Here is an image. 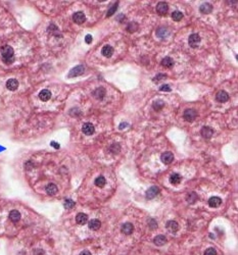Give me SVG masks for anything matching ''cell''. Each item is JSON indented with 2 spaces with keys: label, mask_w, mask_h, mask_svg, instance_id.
Returning a JSON list of instances; mask_svg holds the SVG:
<instances>
[{
  "label": "cell",
  "mask_w": 238,
  "mask_h": 255,
  "mask_svg": "<svg viewBox=\"0 0 238 255\" xmlns=\"http://www.w3.org/2000/svg\"><path fill=\"white\" fill-rule=\"evenodd\" d=\"M0 51H1L2 60H3L4 63H6V65H10V63L13 62L14 51L13 49V47H10L9 45H5V46L1 47Z\"/></svg>",
  "instance_id": "1"
},
{
  "label": "cell",
  "mask_w": 238,
  "mask_h": 255,
  "mask_svg": "<svg viewBox=\"0 0 238 255\" xmlns=\"http://www.w3.org/2000/svg\"><path fill=\"white\" fill-rule=\"evenodd\" d=\"M85 72V66L84 65H77L75 66V68H73L71 71H70L68 77L69 78H74V77H78V76H81L83 75Z\"/></svg>",
  "instance_id": "2"
},
{
  "label": "cell",
  "mask_w": 238,
  "mask_h": 255,
  "mask_svg": "<svg viewBox=\"0 0 238 255\" xmlns=\"http://www.w3.org/2000/svg\"><path fill=\"white\" fill-rule=\"evenodd\" d=\"M183 116H184L185 120L189 121V123H191V121H193L195 118L197 116V111L195 110L193 108H189V109H186L184 111V114H183Z\"/></svg>",
  "instance_id": "3"
},
{
  "label": "cell",
  "mask_w": 238,
  "mask_h": 255,
  "mask_svg": "<svg viewBox=\"0 0 238 255\" xmlns=\"http://www.w3.org/2000/svg\"><path fill=\"white\" fill-rule=\"evenodd\" d=\"M200 41H201V39H200L199 35H198V34H191L190 36H189V38H188L189 45H190L191 47H193V48H196V47L199 46Z\"/></svg>",
  "instance_id": "4"
},
{
  "label": "cell",
  "mask_w": 238,
  "mask_h": 255,
  "mask_svg": "<svg viewBox=\"0 0 238 255\" xmlns=\"http://www.w3.org/2000/svg\"><path fill=\"white\" fill-rule=\"evenodd\" d=\"M161 192V189L157 186H152L146 191V198L147 199H153L154 197H157Z\"/></svg>",
  "instance_id": "5"
},
{
  "label": "cell",
  "mask_w": 238,
  "mask_h": 255,
  "mask_svg": "<svg viewBox=\"0 0 238 255\" xmlns=\"http://www.w3.org/2000/svg\"><path fill=\"white\" fill-rule=\"evenodd\" d=\"M82 132H83L85 135L91 136L95 133V128H94V126L91 123H86L83 124V127H82Z\"/></svg>",
  "instance_id": "6"
},
{
  "label": "cell",
  "mask_w": 238,
  "mask_h": 255,
  "mask_svg": "<svg viewBox=\"0 0 238 255\" xmlns=\"http://www.w3.org/2000/svg\"><path fill=\"white\" fill-rule=\"evenodd\" d=\"M73 20L76 24H78V25H82L86 20V17H85L84 13H82V11H77V13L73 14Z\"/></svg>",
  "instance_id": "7"
},
{
  "label": "cell",
  "mask_w": 238,
  "mask_h": 255,
  "mask_svg": "<svg viewBox=\"0 0 238 255\" xmlns=\"http://www.w3.org/2000/svg\"><path fill=\"white\" fill-rule=\"evenodd\" d=\"M166 227H167V230L169 231L170 233H172V234H175L176 232H178V230H179V224L177 221L175 220H169L168 223L166 224Z\"/></svg>",
  "instance_id": "8"
},
{
  "label": "cell",
  "mask_w": 238,
  "mask_h": 255,
  "mask_svg": "<svg viewBox=\"0 0 238 255\" xmlns=\"http://www.w3.org/2000/svg\"><path fill=\"white\" fill-rule=\"evenodd\" d=\"M161 159L164 164H170L174 160V154L172 152H170V151H167V152H164L161 154Z\"/></svg>",
  "instance_id": "9"
},
{
  "label": "cell",
  "mask_w": 238,
  "mask_h": 255,
  "mask_svg": "<svg viewBox=\"0 0 238 255\" xmlns=\"http://www.w3.org/2000/svg\"><path fill=\"white\" fill-rule=\"evenodd\" d=\"M168 10H169V5H168L166 2H160V3L157 5V11L158 14H161V16L167 14Z\"/></svg>",
  "instance_id": "10"
},
{
  "label": "cell",
  "mask_w": 238,
  "mask_h": 255,
  "mask_svg": "<svg viewBox=\"0 0 238 255\" xmlns=\"http://www.w3.org/2000/svg\"><path fill=\"white\" fill-rule=\"evenodd\" d=\"M216 99H217V101L220 103L227 102L229 100V95L227 92H225V91H219L216 95Z\"/></svg>",
  "instance_id": "11"
},
{
  "label": "cell",
  "mask_w": 238,
  "mask_h": 255,
  "mask_svg": "<svg viewBox=\"0 0 238 255\" xmlns=\"http://www.w3.org/2000/svg\"><path fill=\"white\" fill-rule=\"evenodd\" d=\"M200 134L204 139H210L213 135V130L210 127H203L200 131Z\"/></svg>",
  "instance_id": "12"
},
{
  "label": "cell",
  "mask_w": 238,
  "mask_h": 255,
  "mask_svg": "<svg viewBox=\"0 0 238 255\" xmlns=\"http://www.w3.org/2000/svg\"><path fill=\"white\" fill-rule=\"evenodd\" d=\"M104 96H105V89H104V88L98 87L97 89L94 90V92H93V97H94V98H96V99H98V100H101V99L104 98Z\"/></svg>",
  "instance_id": "13"
},
{
  "label": "cell",
  "mask_w": 238,
  "mask_h": 255,
  "mask_svg": "<svg viewBox=\"0 0 238 255\" xmlns=\"http://www.w3.org/2000/svg\"><path fill=\"white\" fill-rule=\"evenodd\" d=\"M121 231H122V233L125 234V235H130V234L133 233L134 227L131 223H125L123 226H122Z\"/></svg>",
  "instance_id": "14"
},
{
  "label": "cell",
  "mask_w": 238,
  "mask_h": 255,
  "mask_svg": "<svg viewBox=\"0 0 238 255\" xmlns=\"http://www.w3.org/2000/svg\"><path fill=\"white\" fill-rule=\"evenodd\" d=\"M221 204H222V199L220 198V197L213 196V197H210V198L209 199V205L213 208L219 207Z\"/></svg>",
  "instance_id": "15"
},
{
  "label": "cell",
  "mask_w": 238,
  "mask_h": 255,
  "mask_svg": "<svg viewBox=\"0 0 238 255\" xmlns=\"http://www.w3.org/2000/svg\"><path fill=\"white\" fill-rule=\"evenodd\" d=\"M199 11L201 13H203V14H209L210 13L213 11V6H212V4H210V3H207V2H204V3H202L199 6Z\"/></svg>",
  "instance_id": "16"
},
{
  "label": "cell",
  "mask_w": 238,
  "mask_h": 255,
  "mask_svg": "<svg viewBox=\"0 0 238 255\" xmlns=\"http://www.w3.org/2000/svg\"><path fill=\"white\" fill-rule=\"evenodd\" d=\"M6 88L10 91H16L19 88V82L16 79H9L6 82Z\"/></svg>",
  "instance_id": "17"
},
{
  "label": "cell",
  "mask_w": 238,
  "mask_h": 255,
  "mask_svg": "<svg viewBox=\"0 0 238 255\" xmlns=\"http://www.w3.org/2000/svg\"><path fill=\"white\" fill-rule=\"evenodd\" d=\"M76 223L78 224H85L88 223V215L83 213V212H80V213L77 214L76 216Z\"/></svg>",
  "instance_id": "18"
},
{
  "label": "cell",
  "mask_w": 238,
  "mask_h": 255,
  "mask_svg": "<svg viewBox=\"0 0 238 255\" xmlns=\"http://www.w3.org/2000/svg\"><path fill=\"white\" fill-rule=\"evenodd\" d=\"M39 98H40V100H42V101L46 102L51 98V92L47 89L42 90L41 92L39 93Z\"/></svg>",
  "instance_id": "19"
},
{
  "label": "cell",
  "mask_w": 238,
  "mask_h": 255,
  "mask_svg": "<svg viewBox=\"0 0 238 255\" xmlns=\"http://www.w3.org/2000/svg\"><path fill=\"white\" fill-rule=\"evenodd\" d=\"M101 53H102L103 56L111 57L112 54H114V48H112L111 45H104V46L102 47Z\"/></svg>",
  "instance_id": "20"
},
{
  "label": "cell",
  "mask_w": 238,
  "mask_h": 255,
  "mask_svg": "<svg viewBox=\"0 0 238 255\" xmlns=\"http://www.w3.org/2000/svg\"><path fill=\"white\" fill-rule=\"evenodd\" d=\"M45 190H46V193L48 194V195H50V196H53V195H55V194L57 193V191H59V189H57V187H56V185H54V184H48L46 188H45Z\"/></svg>",
  "instance_id": "21"
},
{
  "label": "cell",
  "mask_w": 238,
  "mask_h": 255,
  "mask_svg": "<svg viewBox=\"0 0 238 255\" xmlns=\"http://www.w3.org/2000/svg\"><path fill=\"white\" fill-rule=\"evenodd\" d=\"M153 243L157 246H164V244L167 243V238H166V236H164V235H158L157 236L154 238L153 240Z\"/></svg>",
  "instance_id": "22"
},
{
  "label": "cell",
  "mask_w": 238,
  "mask_h": 255,
  "mask_svg": "<svg viewBox=\"0 0 238 255\" xmlns=\"http://www.w3.org/2000/svg\"><path fill=\"white\" fill-rule=\"evenodd\" d=\"M181 180H182V177L179 174H176V172L175 174H172L171 175V177H170V183L172 185H175V186L179 185Z\"/></svg>",
  "instance_id": "23"
},
{
  "label": "cell",
  "mask_w": 238,
  "mask_h": 255,
  "mask_svg": "<svg viewBox=\"0 0 238 255\" xmlns=\"http://www.w3.org/2000/svg\"><path fill=\"white\" fill-rule=\"evenodd\" d=\"M100 221L98 220H96V218H94V220H91L89 223H88V227H89L90 230H93V231H97L100 227Z\"/></svg>",
  "instance_id": "24"
},
{
  "label": "cell",
  "mask_w": 238,
  "mask_h": 255,
  "mask_svg": "<svg viewBox=\"0 0 238 255\" xmlns=\"http://www.w3.org/2000/svg\"><path fill=\"white\" fill-rule=\"evenodd\" d=\"M9 218H10V220L11 221H13V223H17V221H19L21 220V213H20V211H17V210H11L9 212Z\"/></svg>",
  "instance_id": "25"
},
{
  "label": "cell",
  "mask_w": 238,
  "mask_h": 255,
  "mask_svg": "<svg viewBox=\"0 0 238 255\" xmlns=\"http://www.w3.org/2000/svg\"><path fill=\"white\" fill-rule=\"evenodd\" d=\"M164 102L163 101V100H161V99L155 100V101L153 102V104H152V107L154 108L155 111L161 110V109L164 108Z\"/></svg>",
  "instance_id": "26"
},
{
  "label": "cell",
  "mask_w": 238,
  "mask_h": 255,
  "mask_svg": "<svg viewBox=\"0 0 238 255\" xmlns=\"http://www.w3.org/2000/svg\"><path fill=\"white\" fill-rule=\"evenodd\" d=\"M94 183H95V185L97 187H99V188H102V187H104L105 186V184H106V180H105V178L103 177V176H99V177H97L95 179V181H94Z\"/></svg>",
  "instance_id": "27"
},
{
  "label": "cell",
  "mask_w": 238,
  "mask_h": 255,
  "mask_svg": "<svg viewBox=\"0 0 238 255\" xmlns=\"http://www.w3.org/2000/svg\"><path fill=\"white\" fill-rule=\"evenodd\" d=\"M157 35L160 38H166L169 35V31H168V29L164 28V27H161L160 29L157 30Z\"/></svg>",
  "instance_id": "28"
},
{
  "label": "cell",
  "mask_w": 238,
  "mask_h": 255,
  "mask_svg": "<svg viewBox=\"0 0 238 255\" xmlns=\"http://www.w3.org/2000/svg\"><path fill=\"white\" fill-rule=\"evenodd\" d=\"M161 65L164 66V68H172L174 65V60L171 57H164L161 60Z\"/></svg>",
  "instance_id": "29"
},
{
  "label": "cell",
  "mask_w": 238,
  "mask_h": 255,
  "mask_svg": "<svg viewBox=\"0 0 238 255\" xmlns=\"http://www.w3.org/2000/svg\"><path fill=\"white\" fill-rule=\"evenodd\" d=\"M187 201L188 203H191V204H193V203H195L197 201V199H198V196L196 195V193H194V192H191V193H189L188 195H187Z\"/></svg>",
  "instance_id": "30"
},
{
  "label": "cell",
  "mask_w": 238,
  "mask_h": 255,
  "mask_svg": "<svg viewBox=\"0 0 238 255\" xmlns=\"http://www.w3.org/2000/svg\"><path fill=\"white\" fill-rule=\"evenodd\" d=\"M172 19L175 20V22H180L183 19V13L179 10H175L172 13Z\"/></svg>",
  "instance_id": "31"
},
{
  "label": "cell",
  "mask_w": 238,
  "mask_h": 255,
  "mask_svg": "<svg viewBox=\"0 0 238 255\" xmlns=\"http://www.w3.org/2000/svg\"><path fill=\"white\" fill-rule=\"evenodd\" d=\"M137 30H138V24L135 22L130 23L127 27V31L129 33H134V32H136Z\"/></svg>",
  "instance_id": "32"
},
{
  "label": "cell",
  "mask_w": 238,
  "mask_h": 255,
  "mask_svg": "<svg viewBox=\"0 0 238 255\" xmlns=\"http://www.w3.org/2000/svg\"><path fill=\"white\" fill-rule=\"evenodd\" d=\"M63 206H65L66 209H72L75 206V202L73 201L72 199H66L65 202H63Z\"/></svg>",
  "instance_id": "33"
},
{
  "label": "cell",
  "mask_w": 238,
  "mask_h": 255,
  "mask_svg": "<svg viewBox=\"0 0 238 255\" xmlns=\"http://www.w3.org/2000/svg\"><path fill=\"white\" fill-rule=\"evenodd\" d=\"M118 6H119V2H115V3L112 5V6L109 8L108 11V13H106V17H111L112 14H114L115 13V10L118 9Z\"/></svg>",
  "instance_id": "34"
},
{
  "label": "cell",
  "mask_w": 238,
  "mask_h": 255,
  "mask_svg": "<svg viewBox=\"0 0 238 255\" xmlns=\"http://www.w3.org/2000/svg\"><path fill=\"white\" fill-rule=\"evenodd\" d=\"M111 151L112 153H115H115H119V152H120V145L117 144V143L114 144V145H111Z\"/></svg>",
  "instance_id": "35"
},
{
  "label": "cell",
  "mask_w": 238,
  "mask_h": 255,
  "mask_svg": "<svg viewBox=\"0 0 238 255\" xmlns=\"http://www.w3.org/2000/svg\"><path fill=\"white\" fill-rule=\"evenodd\" d=\"M204 255H217V251L215 248H207L204 251Z\"/></svg>",
  "instance_id": "36"
},
{
  "label": "cell",
  "mask_w": 238,
  "mask_h": 255,
  "mask_svg": "<svg viewBox=\"0 0 238 255\" xmlns=\"http://www.w3.org/2000/svg\"><path fill=\"white\" fill-rule=\"evenodd\" d=\"M160 90L161 91H166V92H170L171 91V88L168 86V85H164V86H161L160 88Z\"/></svg>",
  "instance_id": "37"
},
{
  "label": "cell",
  "mask_w": 238,
  "mask_h": 255,
  "mask_svg": "<svg viewBox=\"0 0 238 255\" xmlns=\"http://www.w3.org/2000/svg\"><path fill=\"white\" fill-rule=\"evenodd\" d=\"M85 42H86L87 44H90L91 42H92V36H91V35H87L86 37H85Z\"/></svg>",
  "instance_id": "38"
},
{
  "label": "cell",
  "mask_w": 238,
  "mask_h": 255,
  "mask_svg": "<svg viewBox=\"0 0 238 255\" xmlns=\"http://www.w3.org/2000/svg\"><path fill=\"white\" fill-rule=\"evenodd\" d=\"M80 255H92L91 254V252L90 251H88V250H84V251H82Z\"/></svg>",
  "instance_id": "39"
},
{
  "label": "cell",
  "mask_w": 238,
  "mask_h": 255,
  "mask_svg": "<svg viewBox=\"0 0 238 255\" xmlns=\"http://www.w3.org/2000/svg\"><path fill=\"white\" fill-rule=\"evenodd\" d=\"M51 146L55 147V149H59V144H56L55 142H51Z\"/></svg>",
  "instance_id": "40"
},
{
  "label": "cell",
  "mask_w": 238,
  "mask_h": 255,
  "mask_svg": "<svg viewBox=\"0 0 238 255\" xmlns=\"http://www.w3.org/2000/svg\"><path fill=\"white\" fill-rule=\"evenodd\" d=\"M125 127L127 128V127H128V124H127V123H126V124H125V123H122V124H121V126H120V129H121V130H123Z\"/></svg>",
  "instance_id": "41"
}]
</instances>
